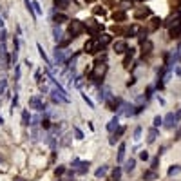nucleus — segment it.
I'll return each instance as SVG.
<instances>
[{
  "label": "nucleus",
  "instance_id": "nucleus-20",
  "mask_svg": "<svg viewBox=\"0 0 181 181\" xmlns=\"http://www.w3.org/2000/svg\"><path fill=\"white\" fill-rule=\"evenodd\" d=\"M67 20H69V18H67V15H63V13H60V15H54V16H53V22H54L56 26H60L62 22H67Z\"/></svg>",
  "mask_w": 181,
  "mask_h": 181
},
{
  "label": "nucleus",
  "instance_id": "nucleus-17",
  "mask_svg": "<svg viewBox=\"0 0 181 181\" xmlns=\"http://www.w3.org/2000/svg\"><path fill=\"white\" fill-rule=\"evenodd\" d=\"M157 134H160V132H157V129H156V127H152V129L149 130L147 141H149V143H154V141H156V138H157Z\"/></svg>",
  "mask_w": 181,
  "mask_h": 181
},
{
  "label": "nucleus",
  "instance_id": "nucleus-48",
  "mask_svg": "<svg viewBox=\"0 0 181 181\" xmlns=\"http://www.w3.org/2000/svg\"><path fill=\"white\" fill-rule=\"evenodd\" d=\"M63 172H65V168H63V167H58V168H56V174H63Z\"/></svg>",
  "mask_w": 181,
  "mask_h": 181
},
{
  "label": "nucleus",
  "instance_id": "nucleus-8",
  "mask_svg": "<svg viewBox=\"0 0 181 181\" xmlns=\"http://www.w3.org/2000/svg\"><path fill=\"white\" fill-rule=\"evenodd\" d=\"M112 47H114V51L118 53V54H123V53H127L129 51V47H127V42H114V45H112Z\"/></svg>",
  "mask_w": 181,
  "mask_h": 181
},
{
  "label": "nucleus",
  "instance_id": "nucleus-29",
  "mask_svg": "<svg viewBox=\"0 0 181 181\" xmlns=\"http://www.w3.org/2000/svg\"><path fill=\"white\" fill-rule=\"evenodd\" d=\"M141 140V127H136L134 129V141H140Z\"/></svg>",
  "mask_w": 181,
  "mask_h": 181
},
{
  "label": "nucleus",
  "instance_id": "nucleus-10",
  "mask_svg": "<svg viewBox=\"0 0 181 181\" xmlns=\"http://www.w3.org/2000/svg\"><path fill=\"white\" fill-rule=\"evenodd\" d=\"M53 38H54V42H56L58 45L63 42V31H62L58 26H54V27H53Z\"/></svg>",
  "mask_w": 181,
  "mask_h": 181
},
{
  "label": "nucleus",
  "instance_id": "nucleus-1",
  "mask_svg": "<svg viewBox=\"0 0 181 181\" xmlns=\"http://www.w3.org/2000/svg\"><path fill=\"white\" fill-rule=\"evenodd\" d=\"M83 31H85V22H82V20H71V24H69V35H71V38H76Z\"/></svg>",
  "mask_w": 181,
  "mask_h": 181
},
{
  "label": "nucleus",
  "instance_id": "nucleus-32",
  "mask_svg": "<svg viewBox=\"0 0 181 181\" xmlns=\"http://www.w3.org/2000/svg\"><path fill=\"white\" fill-rule=\"evenodd\" d=\"M82 98H83V102H85V103H87V105H89L90 109H94V103H93V102H90V98H89V96H87L85 93H82Z\"/></svg>",
  "mask_w": 181,
  "mask_h": 181
},
{
  "label": "nucleus",
  "instance_id": "nucleus-39",
  "mask_svg": "<svg viewBox=\"0 0 181 181\" xmlns=\"http://www.w3.org/2000/svg\"><path fill=\"white\" fill-rule=\"evenodd\" d=\"M152 51V43L150 42H145L143 43V53H150Z\"/></svg>",
  "mask_w": 181,
  "mask_h": 181
},
{
  "label": "nucleus",
  "instance_id": "nucleus-11",
  "mask_svg": "<svg viewBox=\"0 0 181 181\" xmlns=\"http://www.w3.org/2000/svg\"><path fill=\"white\" fill-rule=\"evenodd\" d=\"M123 132H125V127H118V129L114 130V134H112V138L109 140V143H110V145H114V143H116V140H120L121 136H123Z\"/></svg>",
  "mask_w": 181,
  "mask_h": 181
},
{
  "label": "nucleus",
  "instance_id": "nucleus-47",
  "mask_svg": "<svg viewBox=\"0 0 181 181\" xmlns=\"http://www.w3.org/2000/svg\"><path fill=\"white\" fill-rule=\"evenodd\" d=\"M134 83H136V78H134V76H132V78H130V80H129V82H127V87H130V85H134Z\"/></svg>",
  "mask_w": 181,
  "mask_h": 181
},
{
  "label": "nucleus",
  "instance_id": "nucleus-49",
  "mask_svg": "<svg viewBox=\"0 0 181 181\" xmlns=\"http://www.w3.org/2000/svg\"><path fill=\"white\" fill-rule=\"evenodd\" d=\"M0 29H4V18L0 16Z\"/></svg>",
  "mask_w": 181,
  "mask_h": 181
},
{
  "label": "nucleus",
  "instance_id": "nucleus-24",
  "mask_svg": "<svg viewBox=\"0 0 181 181\" xmlns=\"http://www.w3.org/2000/svg\"><path fill=\"white\" fill-rule=\"evenodd\" d=\"M107 172H109V167H107V165H102V167L94 172V176H96V177H103Z\"/></svg>",
  "mask_w": 181,
  "mask_h": 181
},
{
  "label": "nucleus",
  "instance_id": "nucleus-28",
  "mask_svg": "<svg viewBox=\"0 0 181 181\" xmlns=\"http://www.w3.org/2000/svg\"><path fill=\"white\" fill-rule=\"evenodd\" d=\"M112 177H114V181H120V177H121V168L120 167H116L112 170Z\"/></svg>",
  "mask_w": 181,
  "mask_h": 181
},
{
  "label": "nucleus",
  "instance_id": "nucleus-33",
  "mask_svg": "<svg viewBox=\"0 0 181 181\" xmlns=\"http://www.w3.org/2000/svg\"><path fill=\"white\" fill-rule=\"evenodd\" d=\"M38 136H40V130L38 129H33L31 130V141H38Z\"/></svg>",
  "mask_w": 181,
  "mask_h": 181
},
{
  "label": "nucleus",
  "instance_id": "nucleus-37",
  "mask_svg": "<svg viewBox=\"0 0 181 181\" xmlns=\"http://www.w3.org/2000/svg\"><path fill=\"white\" fill-rule=\"evenodd\" d=\"M33 11H35V15H36V16H40V15H42V9H40L38 2H33Z\"/></svg>",
  "mask_w": 181,
  "mask_h": 181
},
{
  "label": "nucleus",
  "instance_id": "nucleus-9",
  "mask_svg": "<svg viewBox=\"0 0 181 181\" xmlns=\"http://www.w3.org/2000/svg\"><path fill=\"white\" fill-rule=\"evenodd\" d=\"M167 26L172 29V27H177V26H181V13H176V16H170L168 18V22H167Z\"/></svg>",
  "mask_w": 181,
  "mask_h": 181
},
{
  "label": "nucleus",
  "instance_id": "nucleus-3",
  "mask_svg": "<svg viewBox=\"0 0 181 181\" xmlns=\"http://www.w3.org/2000/svg\"><path fill=\"white\" fill-rule=\"evenodd\" d=\"M103 47H105V45H102L98 38H90V40H87V42H85V47H83V49H85L87 53H90V54H94V53L102 51Z\"/></svg>",
  "mask_w": 181,
  "mask_h": 181
},
{
  "label": "nucleus",
  "instance_id": "nucleus-44",
  "mask_svg": "<svg viewBox=\"0 0 181 181\" xmlns=\"http://www.w3.org/2000/svg\"><path fill=\"white\" fill-rule=\"evenodd\" d=\"M152 90H154L152 87H147V94H145V98H147V100H149V98L152 96Z\"/></svg>",
  "mask_w": 181,
  "mask_h": 181
},
{
  "label": "nucleus",
  "instance_id": "nucleus-52",
  "mask_svg": "<svg viewBox=\"0 0 181 181\" xmlns=\"http://www.w3.org/2000/svg\"><path fill=\"white\" fill-rule=\"evenodd\" d=\"M85 2H93V0H85Z\"/></svg>",
  "mask_w": 181,
  "mask_h": 181
},
{
  "label": "nucleus",
  "instance_id": "nucleus-16",
  "mask_svg": "<svg viewBox=\"0 0 181 181\" xmlns=\"http://www.w3.org/2000/svg\"><path fill=\"white\" fill-rule=\"evenodd\" d=\"M125 150H127V145L125 143H120V147H118V163H121L123 161V157H125Z\"/></svg>",
  "mask_w": 181,
  "mask_h": 181
},
{
  "label": "nucleus",
  "instance_id": "nucleus-51",
  "mask_svg": "<svg viewBox=\"0 0 181 181\" xmlns=\"http://www.w3.org/2000/svg\"><path fill=\"white\" fill-rule=\"evenodd\" d=\"M15 181H26V179H22V177H16V179H15Z\"/></svg>",
  "mask_w": 181,
  "mask_h": 181
},
{
  "label": "nucleus",
  "instance_id": "nucleus-15",
  "mask_svg": "<svg viewBox=\"0 0 181 181\" xmlns=\"http://www.w3.org/2000/svg\"><path fill=\"white\" fill-rule=\"evenodd\" d=\"M18 47H20V43H18V38L15 36V40H13V54H11V60L16 63V58H18Z\"/></svg>",
  "mask_w": 181,
  "mask_h": 181
},
{
  "label": "nucleus",
  "instance_id": "nucleus-40",
  "mask_svg": "<svg viewBox=\"0 0 181 181\" xmlns=\"http://www.w3.org/2000/svg\"><path fill=\"white\" fill-rule=\"evenodd\" d=\"M140 160H143V161L149 160V152H147V150H141V152H140Z\"/></svg>",
  "mask_w": 181,
  "mask_h": 181
},
{
  "label": "nucleus",
  "instance_id": "nucleus-23",
  "mask_svg": "<svg viewBox=\"0 0 181 181\" xmlns=\"http://www.w3.org/2000/svg\"><path fill=\"white\" fill-rule=\"evenodd\" d=\"M134 167H136V160H132V157H130V160L129 161H125V172H132L134 170Z\"/></svg>",
  "mask_w": 181,
  "mask_h": 181
},
{
  "label": "nucleus",
  "instance_id": "nucleus-6",
  "mask_svg": "<svg viewBox=\"0 0 181 181\" xmlns=\"http://www.w3.org/2000/svg\"><path fill=\"white\" fill-rule=\"evenodd\" d=\"M54 62H56V65H63V63L67 62V51L56 47V49H54Z\"/></svg>",
  "mask_w": 181,
  "mask_h": 181
},
{
  "label": "nucleus",
  "instance_id": "nucleus-13",
  "mask_svg": "<svg viewBox=\"0 0 181 181\" xmlns=\"http://www.w3.org/2000/svg\"><path fill=\"white\" fill-rule=\"evenodd\" d=\"M163 121H165V127H167V129H172V127L176 125V116H174V112H168Z\"/></svg>",
  "mask_w": 181,
  "mask_h": 181
},
{
  "label": "nucleus",
  "instance_id": "nucleus-42",
  "mask_svg": "<svg viewBox=\"0 0 181 181\" xmlns=\"http://www.w3.org/2000/svg\"><path fill=\"white\" fill-rule=\"evenodd\" d=\"M42 127H43V129H51V121H49L47 118H43V121H42Z\"/></svg>",
  "mask_w": 181,
  "mask_h": 181
},
{
  "label": "nucleus",
  "instance_id": "nucleus-36",
  "mask_svg": "<svg viewBox=\"0 0 181 181\" xmlns=\"http://www.w3.org/2000/svg\"><path fill=\"white\" fill-rule=\"evenodd\" d=\"M157 165H160V156L154 157V160L150 161V168H152V170H156V168H157Z\"/></svg>",
  "mask_w": 181,
  "mask_h": 181
},
{
  "label": "nucleus",
  "instance_id": "nucleus-31",
  "mask_svg": "<svg viewBox=\"0 0 181 181\" xmlns=\"http://www.w3.org/2000/svg\"><path fill=\"white\" fill-rule=\"evenodd\" d=\"M152 125H154L156 129H157V127H161V125H163V118H161V116H156L154 121H152Z\"/></svg>",
  "mask_w": 181,
  "mask_h": 181
},
{
  "label": "nucleus",
  "instance_id": "nucleus-21",
  "mask_svg": "<svg viewBox=\"0 0 181 181\" xmlns=\"http://www.w3.org/2000/svg\"><path fill=\"white\" fill-rule=\"evenodd\" d=\"M69 4H71V0H54V7L56 9H65Z\"/></svg>",
  "mask_w": 181,
  "mask_h": 181
},
{
  "label": "nucleus",
  "instance_id": "nucleus-27",
  "mask_svg": "<svg viewBox=\"0 0 181 181\" xmlns=\"http://www.w3.org/2000/svg\"><path fill=\"white\" fill-rule=\"evenodd\" d=\"M179 172H181V167L179 165H172L168 168V176H174V174H179Z\"/></svg>",
  "mask_w": 181,
  "mask_h": 181
},
{
  "label": "nucleus",
  "instance_id": "nucleus-25",
  "mask_svg": "<svg viewBox=\"0 0 181 181\" xmlns=\"http://www.w3.org/2000/svg\"><path fill=\"white\" fill-rule=\"evenodd\" d=\"M170 38H181V26L170 29Z\"/></svg>",
  "mask_w": 181,
  "mask_h": 181
},
{
  "label": "nucleus",
  "instance_id": "nucleus-50",
  "mask_svg": "<svg viewBox=\"0 0 181 181\" xmlns=\"http://www.w3.org/2000/svg\"><path fill=\"white\" fill-rule=\"evenodd\" d=\"M179 138H181V129H179V130L176 132V140H179Z\"/></svg>",
  "mask_w": 181,
  "mask_h": 181
},
{
  "label": "nucleus",
  "instance_id": "nucleus-4",
  "mask_svg": "<svg viewBox=\"0 0 181 181\" xmlns=\"http://www.w3.org/2000/svg\"><path fill=\"white\" fill-rule=\"evenodd\" d=\"M89 165H90L89 161H80L78 157L73 161V167H74V172H76V174H85V172L89 170Z\"/></svg>",
  "mask_w": 181,
  "mask_h": 181
},
{
  "label": "nucleus",
  "instance_id": "nucleus-30",
  "mask_svg": "<svg viewBox=\"0 0 181 181\" xmlns=\"http://www.w3.org/2000/svg\"><path fill=\"white\" fill-rule=\"evenodd\" d=\"M98 40H100V43H102V45H105V43H109V42H110V35H107V33H105V35H102Z\"/></svg>",
  "mask_w": 181,
  "mask_h": 181
},
{
  "label": "nucleus",
  "instance_id": "nucleus-35",
  "mask_svg": "<svg viewBox=\"0 0 181 181\" xmlns=\"http://www.w3.org/2000/svg\"><path fill=\"white\" fill-rule=\"evenodd\" d=\"M73 130H74V136H76V140H83V132H82L78 127H73Z\"/></svg>",
  "mask_w": 181,
  "mask_h": 181
},
{
  "label": "nucleus",
  "instance_id": "nucleus-2",
  "mask_svg": "<svg viewBox=\"0 0 181 181\" xmlns=\"http://www.w3.org/2000/svg\"><path fill=\"white\" fill-rule=\"evenodd\" d=\"M105 73H107V65H105V63H98V65H94V71L89 74V80L100 82V80H103Z\"/></svg>",
  "mask_w": 181,
  "mask_h": 181
},
{
  "label": "nucleus",
  "instance_id": "nucleus-46",
  "mask_svg": "<svg viewBox=\"0 0 181 181\" xmlns=\"http://www.w3.org/2000/svg\"><path fill=\"white\" fill-rule=\"evenodd\" d=\"M15 78L20 80V67H18V65H16V69H15Z\"/></svg>",
  "mask_w": 181,
  "mask_h": 181
},
{
  "label": "nucleus",
  "instance_id": "nucleus-26",
  "mask_svg": "<svg viewBox=\"0 0 181 181\" xmlns=\"http://www.w3.org/2000/svg\"><path fill=\"white\" fill-rule=\"evenodd\" d=\"M134 51H136V49H132V47H130V49L127 51V56H125V60H123V63H125V67H129L127 63H129V60H130V58L134 56Z\"/></svg>",
  "mask_w": 181,
  "mask_h": 181
},
{
  "label": "nucleus",
  "instance_id": "nucleus-45",
  "mask_svg": "<svg viewBox=\"0 0 181 181\" xmlns=\"http://www.w3.org/2000/svg\"><path fill=\"white\" fill-rule=\"evenodd\" d=\"M6 40V29H0V42Z\"/></svg>",
  "mask_w": 181,
  "mask_h": 181
},
{
  "label": "nucleus",
  "instance_id": "nucleus-7",
  "mask_svg": "<svg viewBox=\"0 0 181 181\" xmlns=\"http://www.w3.org/2000/svg\"><path fill=\"white\" fill-rule=\"evenodd\" d=\"M29 107L35 109V110H47V109H45V105H43V102L38 96H31L29 98Z\"/></svg>",
  "mask_w": 181,
  "mask_h": 181
},
{
  "label": "nucleus",
  "instance_id": "nucleus-18",
  "mask_svg": "<svg viewBox=\"0 0 181 181\" xmlns=\"http://www.w3.org/2000/svg\"><path fill=\"white\" fill-rule=\"evenodd\" d=\"M22 125H31V114L29 110H22Z\"/></svg>",
  "mask_w": 181,
  "mask_h": 181
},
{
  "label": "nucleus",
  "instance_id": "nucleus-41",
  "mask_svg": "<svg viewBox=\"0 0 181 181\" xmlns=\"http://www.w3.org/2000/svg\"><path fill=\"white\" fill-rule=\"evenodd\" d=\"M160 24H161V18H152V29H156Z\"/></svg>",
  "mask_w": 181,
  "mask_h": 181
},
{
  "label": "nucleus",
  "instance_id": "nucleus-14",
  "mask_svg": "<svg viewBox=\"0 0 181 181\" xmlns=\"http://www.w3.org/2000/svg\"><path fill=\"white\" fill-rule=\"evenodd\" d=\"M118 121H120V118H118V114H116L114 118H112V120L107 123V130H109V132H114V130L118 129Z\"/></svg>",
  "mask_w": 181,
  "mask_h": 181
},
{
  "label": "nucleus",
  "instance_id": "nucleus-12",
  "mask_svg": "<svg viewBox=\"0 0 181 181\" xmlns=\"http://www.w3.org/2000/svg\"><path fill=\"white\" fill-rule=\"evenodd\" d=\"M9 67V54H7V51H4V53H0V69H7Z\"/></svg>",
  "mask_w": 181,
  "mask_h": 181
},
{
  "label": "nucleus",
  "instance_id": "nucleus-34",
  "mask_svg": "<svg viewBox=\"0 0 181 181\" xmlns=\"http://www.w3.org/2000/svg\"><path fill=\"white\" fill-rule=\"evenodd\" d=\"M43 120H42V116H35V118H31V127H36L38 123H42Z\"/></svg>",
  "mask_w": 181,
  "mask_h": 181
},
{
  "label": "nucleus",
  "instance_id": "nucleus-22",
  "mask_svg": "<svg viewBox=\"0 0 181 181\" xmlns=\"http://www.w3.org/2000/svg\"><path fill=\"white\" fill-rule=\"evenodd\" d=\"M36 47H38V53H40V56H42V60H43L45 63H47V65H51V60L47 58V54H45V51H43V47H42V45H40V43L36 45Z\"/></svg>",
  "mask_w": 181,
  "mask_h": 181
},
{
  "label": "nucleus",
  "instance_id": "nucleus-5",
  "mask_svg": "<svg viewBox=\"0 0 181 181\" xmlns=\"http://www.w3.org/2000/svg\"><path fill=\"white\" fill-rule=\"evenodd\" d=\"M85 29H87L90 35H96L98 31H102V26L98 24V22H96L94 18H90V20H87V22H85Z\"/></svg>",
  "mask_w": 181,
  "mask_h": 181
},
{
  "label": "nucleus",
  "instance_id": "nucleus-43",
  "mask_svg": "<svg viewBox=\"0 0 181 181\" xmlns=\"http://www.w3.org/2000/svg\"><path fill=\"white\" fill-rule=\"evenodd\" d=\"M114 20H125V15L123 13H114Z\"/></svg>",
  "mask_w": 181,
  "mask_h": 181
},
{
  "label": "nucleus",
  "instance_id": "nucleus-38",
  "mask_svg": "<svg viewBox=\"0 0 181 181\" xmlns=\"http://www.w3.org/2000/svg\"><path fill=\"white\" fill-rule=\"evenodd\" d=\"M6 87H7V80L2 78V80H0V94H2L4 90H6Z\"/></svg>",
  "mask_w": 181,
  "mask_h": 181
},
{
  "label": "nucleus",
  "instance_id": "nucleus-53",
  "mask_svg": "<svg viewBox=\"0 0 181 181\" xmlns=\"http://www.w3.org/2000/svg\"><path fill=\"white\" fill-rule=\"evenodd\" d=\"M138 2H143V0H138Z\"/></svg>",
  "mask_w": 181,
  "mask_h": 181
},
{
  "label": "nucleus",
  "instance_id": "nucleus-19",
  "mask_svg": "<svg viewBox=\"0 0 181 181\" xmlns=\"http://www.w3.org/2000/svg\"><path fill=\"white\" fill-rule=\"evenodd\" d=\"M143 179H145V181H152V179H157V172L150 168V170H147V172L143 174Z\"/></svg>",
  "mask_w": 181,
  "mask_h": 181
}]
</instances>
